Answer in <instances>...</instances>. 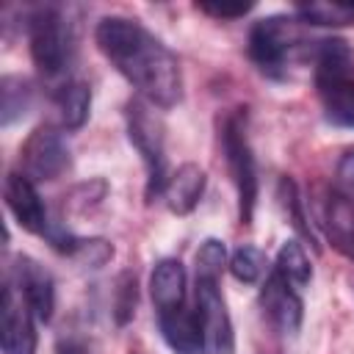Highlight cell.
<instances>
[{
  "label": "cell",
  "mask_w": 354,
  "mask_h": 354,
  "mask_svg": "<svg viewBox=\"0 0 354 354\" xmlns=\"http://www.w3.org/2000/svg\"><path fill=\"white\" fill-rule=\"evenodd\" d=\"M100 53L116 72L155 108H171L183 97V72L177 55L141 22L127 17H102L94 30Z\"/></svg>",
  "instance_id": "6da1fadb"
},
{
  "label": "cell",
  "mask_w": 354,
  "mask_h": 354,
  "mask_svg": "<svg viewBox=\"0 0 354 354\" xmlns=\"http://www.w3.org/2000/svg\"><path fill=\"white\" fill-rule=\"evenodd\" d=\"M124 119H127L130 144L138 149V155L144 160V169H147V199L152 202L155 196H163V188L169 183V171H166V127H163V119L158 116L155 105H149L141 97L127 102Z\"/></svg>",
  "instance_id": "7a4b0ae2"
},
{
  "label": "cell",
  "mask_w": 354,
  "mask_h": 354,
  "mask_svg": "<svg viewBox=\"0 0 354 354\" xmlns=\"http://www.w3.org/2000/svg\"><path fill=\"white\" fill-rule=\"evenodd\" d=\"M221 147H224V155H227L232 183L238 188L241 224H252L254 205H257V166H254V155H252V147H249V138H246V113L238 111L224 122Z\"/></svg>",
  "instance_id": "3957f363"
},
{
  "label": "cell",
  "mask_w": 354,
  "mask_h": 354,
  "mask_svg": "<svg viewBox=\"0 0 354 354\" xmlns=\"http://www.w3.org/2000/svg\"><path fill=\"white\" fill-rule=\"evenodd\" d=\"M30 58L41 75H58L69 58V25L55 6H41L28 19Z\"/></svg>",
  "instance_id": "277c9868"
},
{
  "label": "cell",
  "mask_w": 354,
  "mask_h": 354,
  "mask_svg": "<svg viewBox=\"0 0 354 354\" xmlns=\"http://www.w3.org/2000/svg\"><path fill=\"white\" fill-rule=\"evenodd\" d=\"M301 41V33H299V25L296 19L290 17H266V19H257L249 30V58L257 64V69L263 75H271V77H279L282 75V66L290 55V50Z\"/></svg>",
  "instance_id": "5b68a950"
},
{
  "label": "cell",
  "mask_w": 354,
  "mask_h": 354,
  "mask_svg": "<svg viewBox=\"0 0 354 354\" xmlns=\"http://www.w3.org/2000/svg\"><path fill=\"white\" fill-rule=\"evenodd\" d=\"M196 318L202 326L205 354H232L235 351V332L227 301L221 296L218 279L196 277Z\"/></svg>",
  "instance_id": "8992f818"
},
{
  "label": "cell",
  "mask_w": 354,
  "mask_h": 354,
  "mask_svg": "<svg viewBox=\"0 0 354 354\" xmlns=\"http://www.w3.org/2000/svg\"><path fill=\"white\" fill-rule=\"evenodd\" d=\"M19 158H22V174H28L30 180H55L69 166V147L55 127L39 124L25 138Z\"/></svg>",
  "instance_id": "52a82bcc"
},
{
  "label": "cell",
  "mask_w": 354,
  "mask_h": 354,
  "mask_svg": "<svg viewBox=\"0 0 354 354\" xmlns=\"http://www.w3.org/2000/svg\"><path fill=\"white\" fill-rule=\"evenodd\" d=\"M33 313L17 285L8 279L3 288V310H0V346L3 354H36V329Z\"/></svg>",
  "instance_id": "ba28073f"
},
{
  "label": "cell",
  "mask_w": 354,
  "mask_h": 354,
  "mask_svg": "<svg viewBox=\"0 0 354 354\" xmlns=\"http://www.w3.org/2000/svg\"><path fill=\"white\" fill-rule=\"evenodd\" d=\"M11 282L17 285L22 299L28 301L36 321L47 324L53 318V310H55V282H53L50 271L44 266H39L33 257L19 254L11 266Z\"/></svg>",
  "instance_id": "9c48e42d"
},
{
  "label": "cell",
  "mask_w": 354,
  "mask_h": 354,
  "mask_svg": "<svg viewBox=\"0 0 354 354\" xmlns=\"http://www.w3.org/2000/svg\"><path fill=\"white\" fill-rule=\"evenodd\" d=\"M3 199L8 213L17 218V224L33 235H47V210L44 202L33 185V180L22 171H8L3 183Z\"/></svg>",
  "instance_id": "30bf717a"
},
{
  "label": "cell",
  "mask_w": 354,
  "mask_h": 354,
  "mask_svg": "<svg viewBox=\"0 0 354 354\" xmlns=\"http://www.w3.org/2000/svg\"><path fill=\"white\" fill-rule=\"evenodd\" d=\"M260 304L268 315V321L282 332V335H293L299 332L301 326V299L299 293L293 290V285L274 268L266 282H263V290H260Z\"/></svg>",
  "instance_id": "8fae6325"
},
{
  "label": "cell",
  "mask_w": 354,
  "mask_h": 354,
  "mask_svg": "<svg viewBox=\"0 0 354 354\" xmlns=\"http://www.w3.org/2000/svg\"><path fill=\"white\" fill-rule=\"evenodd\" d=\"M158 326L166 340V346L174 354H205L202 326L196 318V310H188L185 304L177 310L158 313Z\"/></svg>",
  "instance_id": "7c38bea8"
},
{
  "label": "cell",
  "mask_w": 354,
  "mask_h": 354,
  "mask_svg": "<svg viewBox=\"0 0 354 354\" xmlns=\"http://www.w3.org/2000/svg\"><path fill=\"white\" fill-rule=\"evenodd\" d=\"M205 183H207V177H205V169L199 163L177 166V171L169 174V183L163 188L166 207L177 216H188L199 205V199L205 194Z\"/></svg>",
  "instance_id": "4fadbf2b"
},
{
  "label": "cell",
  "mask_w": 354,
  "mask_h": 354,
  "mask_svg": "<svg viewBox=\"0 0 354 354\" xmlns=\"http://www.w3.org/2000/svg\"><path fill=\"white\" fill-rule=\"evenodd\" d=\"M149 293L158 313L177 310L185 304V268L177 257H163L149 274Z\"/></svg>",
  "instance_id": "5bb4252c"
},
{
  "label": "cell",
  "mask_w": 354,
  "mask_h": 354,
  "mask_svg": "<svg viewBox=\"0 0 354 354\" xmlns=\"http://www.w3.org/2000/svg\"><path fill=\"white\" fill-rule=\"evenodd\" d=\"M351 69H354V55L343 39L318 41V47H315V86L318 88L348 80Z\"/></svg>",
  "instance_id": "9a60e30c"
},
{
  "label": "cell",
  "mask_w": 354,
  "mask_h": 354,
  "mask_svg": "<svg viewBox=\"0 0 354 354\" xmlns=\"http://www.w3.org/2000/svg\"><path fill=\"white\" fill-rule=\"evenodd\" d=\"M326 232L329 241L354 260V205L346 194L335 191L326 202Z\"/></svg>",
  "instance_id": "2e32d148"
},
{
  "label": "cell",
  "mask_w": 354,
  "mask_h": 354,
  "mask_svg": "<svg viewBox=\"0 0 354 354\" xmlns=\"http://www.w3.org/2000/svg\"><path fill=\"white\" fill-rule=\"evenodd\" d=\"M55 111H58V122L64 130H80L88 119V111H91L88 83L72 80V83L61 86V91L55 94Z\"/></svg>",
  "instance_id": "e0dca14e"
},
{
  "label": "cell",
  "mask_w": 354,
  "mask_h": 354,
  "mask_svg": "<svg viewBox=\"0 0 354 354\" xmlns=\"http://www.w3.org/2000/svg\"><path fill=\"white\" fill-rule=\"evenodd\" d=\"M33 100V88L25 77L19 75H6L0 80V124L8 127L11 122H17Z\"/></svg>",
  "instance_id": "ac0fdd59"
},
{
  "label": "cell",
  "mask_w": 354,
  "mask_h": 354,
  "mask_svg": "<svg viewBox=\"0 0 354 354\" xmlns=\"http://www.w3.org/2000/svg\"><path fill=\"white\" fill-rule=\"evenodd\" d=\"M299 19L307 25H321V28H340V25H354V3H337V0H318V3H304L296 8Z\"/></svg>",
  "instance_id": "d6986e66"
},
{
  "label": "cell",
  "mask_w": 354,
  "mask_h": 354,
  "mask_svg": "<svg viewBox=\"0 0 354 354\" xmlns=\"http://www.w3.org/2000/svg\"><path fill=\"white\" fill-rule=\"evenodd\" d=\"M293 288H304V285H310V279H313V266H310V257H307V252H304V246L299 243V241H285L282 246H279V252H277V266H274Z\"/></svg>",
  "instance_id": "ffe728a7"
},
{
  "label": "cell",
  "mask_w": 354,
  "mask_h": 354,
  "mask_svg": "<svg viewBox=\"0 0 354 354\" xmlns=\"http://www.w3.org/2000/svg\"><path fill=\"white\" fill-rule=\"evenodd\" d=\"M318 94L324 100L326 116L335 124L354 127V77L340 80V83H332L326 88H318Z\"/></svg>",
  "instance_id": "44dd1931"
},
{
  "label": "cell",
  "mask_w": 354,
  "mask_h": 354,
  "mask_svg": "<svg viewBox=\"0 0 354 354\" xmlns=\"http://www.w3.org/2000/svg\"><path fill=\"white\" fill-rule=\"evenodd\" d=\"M279 202H282V207H285V213H288L293 230H296L304 241H310V246L318 252L321 243H318V238H315V232H313V227H310V218H307V213H304V202H301L299 185H296L290 177H282V180H279Z\"/></svg>",
  "instance_id": "7402d4cb"
},
{
  "label": "cell",
  "mask_w": 354,
  "mask_h": 354,
  "mask_svg": "<svg viewBox=\"0 0 354 354\" xmlns=\"http://www.w3.org/2000/svg\"><path fill=\"white\" fill-rule=\"evenodd\" d=\"M227 268H230V274H232L238 282L252 285V282H257V279L266 274L268 257H266L263 249H257V246H252V243H241V246L232 252Z\"/></svg>",
  "instance_id": "603a6c76"
},
{
  "label": "cell",
  "mask_w": 354,
  "mask_h": 354,
  "mask_svg": "<svg viewBox=\"0 0 354 354\" xmlns=\"http://www.w3.org/2000/svg\"><path fill=\"white\" fill-rule=\"evenodd\" d=\"M136 304H138V282L133 271H122L116 277V288H113V321L119 326L130 324L136 315Z\"/></svg>",
  "instance_id": "cb8c5ba5"
},
{
  "label": "cell",
  "mask_w": 354,
  "mask_h": 354,
  "mask_svg": "<svg viewBox=\"0 0 354 354\" xmlns=\"http://www.w3.org/2000/svg\"><path fill=\"white\" fill-rule=\"evenodd\" d=\"M227 266V246L218 238H205L196 252V277L218 279V274Z\"/></svg>",
  "instance_id": "d4e9b609"
},
{
  "label": "cell",
  "mask_w": 354,
  "mask_h": 354,
  "mask_svg": "<svg viewBox=\"0 0 354 354\" xmlns=\"http://www.w3.org/2000/svg\"><path fill=\"white\" fill-rule=\"evenodd\" d=\"M105 194H108V185H105V180H91V183H83V185H77V188L69 194L66 205H69L72 210H86V207L97 205V202H100Z\"/></svg>",
  "instance_id": "484cf974"
},
{
  "label": "cell",
  "mask_w": 354,
  "mask_h": 354,
  "mask_svg": "<svg viewBox=\"0 0 354 354\" xmlns=\"http://www.w3.org/2000/svg\"><path fill=\"white\" fill-rule=\"evenodd\" d=\"M199 11H205L213 19H238L252 11V3H216V0H202L196 3Z\"/></svg>",
  "instance_id": "4316f807"
},
{
  "label": "cell",
  "mask_w": 354,
  "mask_h": 354,
  "mask_svg": "<svg viewBox=\"0 0 354 354\" xmlns=\"http://www.w3.org/2000/svg\"><path fill=\"white\" fill-rule=\"evenodd\" d=\"M337 185L340 194H346L348 199L354 196V147H348L337 160Z\"/></svg>",
  "instance_id": "83f0119b"
},
{
  "label": "cell",
  "mask_w": 354,
  "mask_h": 354,
  "mask_svg": "<svg viewBox=\"0 0 354 354\" xmlns=\"http://www.w3.org/2000/svg\"><path fill=\"white\" fill-rule=\"evenodd\" d=\"M55 354H88V351H86V346L80 340H61Z\"/></svg>",
  "instance_id": "f1b7e54d"
}]
</instances>
